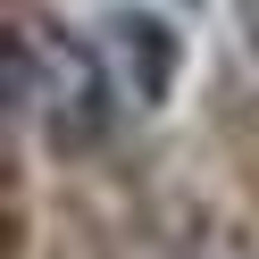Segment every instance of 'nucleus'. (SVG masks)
I'll return each instance as SVG.
<instances>
[{"label":"nucleus","mask_w":259,"mask_h":259,"mask_svg":"<svg viewBox=\"0 0 259 259\" xmlns=\"http://www.w3.org/2000/svg\"><path fill=\"white\" fill-rule=\"evenodd\" d=\"M242 34H251V51H259V0H242Z\"/></svg>","instance_id":"3"},{"label":"nucleus","mask_w":259,"mask_h":259,"mask_svg":"<svg viewBox=\"0 0 259 259\" xmlns=\"http://www.w3.org/2000/svg\"><path fill=\"white\" fill-rule=\"evenodd\" d=\"M92 42H101L109 75H117V92L134 109H159L176 92V75H184V42H176V25L159 17V9H134V0H117L101 25H92Z\"/></svg>","instance_id":"2"},{"label":"nucleus","mask_w":259,"mask_h":259,"mask_svg":"<svg viewBox=\"0 0 259 259\" xmlns=\"http://www.w3.org/2000/svg\"><path fill=\"white\" fill-rule=\"evenodd\" d=\"M0 84H9V117L25 134H42V151H101L109 125H117V75H109L101 42H84L59 17H25L9 25V51H0Z\"/></svg>","instance_id":"1"}]
</instances>
